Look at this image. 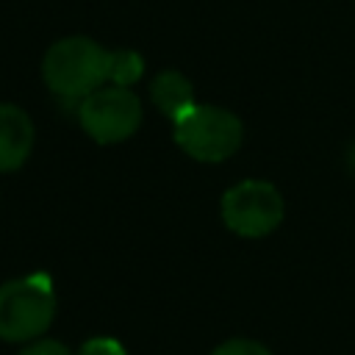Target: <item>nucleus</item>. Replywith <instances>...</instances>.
<instances>
[{
  "mask_svg": "<svg viewBox=\"0 0 355 355\" xmlns=\"http://www.w3.org/2000/svg\"><path fill=\"white\" fill-rule=\"evenodd\" d=\"M111 50L89 36H67L47 47L42 78L61 100H83L108 80Z\"/></svg>",
  "mask_w": 355,
  "mask_h": 355,
  "instance_id": "nucleus-1",
  "label": "nucleus"
},
{
  "mask_svg": "<svg viewBox=\"0 0 355 355\" xmlns=\"http://www.w3.org/2000/svg\"><path fill=\"white\" fill-rule=\"evenodd\" d=\"M55 316V291L44 272L0 286V338L11 344L36 341Z\"/></svg>",
  "mask_w": 355,
  "mask_h": 355,
  "instance_id": "nucleus-2",
  "label": "nucleus"
},
{
  "mask_svg": "<svg viewBox=\"0 0 355 355\" xmlns=\"http://www.w3.org/2000/svg\"><path fill=\"white\" fill-rule=\"evenodd\" d=\"M172 125H175L172 130L175 144L186 155L202 164L227 161L241 147V139H244L241 119L233 111L219 105H205V103H194Z\"/></svg>",
  "mask_w": 355,
  "mask_h": 355,
  "instance_id": "nucleus-3",
  "label": "nucleus"
},
{
  "mask_svg": "<svg viewBox=\"0 0 355 355\" xmlns=\"http://www.w3.org/2000/svg\"><path fill=\"white\" fill-rule=\"evenodd\" d=\"M286 202L275 183L247 178L222 194V222L241 239H263L283 222Z\"/></svg>",
  "mask_w": 355,
  "mask_h": 355,
  "instance_id": "nucleus-4",
  "label": "nucleus"
},
{
  "mask_svg": "<svg viewBox=\"0 0 355 355\" xmlns=\"http://www.w3.org/2000/svg\"><path fill=\"white\" fill-rule=\"evenodd\" d=\"M78 122L97 144H119L141 128V100L128 86H100L80 100Z\"/></svg>",
  "mask_w": 355,
  "mask_h": 355,
  "instance_id": "nucleus-5",
  "label": "nucleus"
},
{
  "mask_svg": "<svg viewBox=\"0 0 355 355\" xmlns=\"http://www.w3.org/2000/svg\"><path fill=\"white\" fill-rule=\"evenodd\" d=\"M33 139L31 116L14 103H0V172H17L33 150Z\"/></svg>",
  "mask_w": 355,
  "mask_h": 355,
  "instance_id": "nucleus-6",
  "label": "nucleus"
},
{
  "mask_svg": "<svg viewBox=\"0 0 355 355\" xmlns=\"http://www.w3.org/2000/svg\"><path fill=\"white\" fill-rule=\"evenodd\" d=\"M150 100L155 103V108L164 116H169L175 122L178 116H183L194 105V86L183 72L164 69L150 83Z\"/></svg>",
  "mask_w": 355,
  "mask_h": 355,
  "instance_id": "nucleus-7",
  "label": "nucleus"
},
{
  "mask_svg": "<svg viewBox=\"0 0 355 355\" xmlns=\"http://www.w3.org/2000/svg\"><path fill=\"white\" fill-rule=\"evenodd\" d=\"M144 72V58L136 50H111V64H108V80L116 86H133Z\"/></svg>",
  "mask_w": 355,
  "mask_h": 355,
  "instance_id": "nucleus-8",
  "label": "nucleus"
},
{
  "mask_svg": "<svg viewBox=\"0 0 355 355\" xmlns=\"http://www.w3.org/2000/svg\"><path fill=\"white\" fill-rule=\"evenodd\" d=\"M211 355H272V349L252 338H230L222 341Z\"/></svg>",
  "mask_w": 355,
  "mask_h": 355,
  "instance_id": "nucleus-9",
  "label": "nucleus"
},
{
  "mask_svg": "<svg viewBox=\"0 0 355 355\" xmlns=\"http://www.w3.org/2000/svg\"><path fill=\"white\" fill-rule=\"evenodd\" d=\"M75 355H128V352H125V347L116 338H111V336H94V338H86Z\"/></svg>",
  "mask_w": 355,
  "mask_h": 355,
  "instance_id": "nucleus-10",
  "label": "nucleus"
},
{
  "mask_svg": "<svg viewBox=\"0 0 355 355\" xmlns=\"http://www.w3.org/2000/svg\"><path fill=\"white\" fill-rule=\"evenodd\" d=\"M19 355H75L67 344H61V341H53V338H44V341H33V344H28Z\"/></svg>",
  "mask_w": 355,
  "mask_h": 355,
  "instance_id": "nucleus-11",
  "label": "nucleus"
},
{
  "mask_svg": "<svg viewBox=\"0 0 355 355\" xmlns=\"http://www.w3.org/2000/svg\"><path fill=\"white\" fill-rule=\"evenodd\" d=\"M347 158H349V169L355 172V144H352V150H349V155H347Z\"/></svg>",
  "mask_w": 355,
  "mask_h": 355,
  "instance_id": "nucleus-12",
  "label": "nucleus"
}]
</instances>
